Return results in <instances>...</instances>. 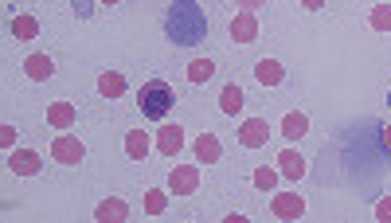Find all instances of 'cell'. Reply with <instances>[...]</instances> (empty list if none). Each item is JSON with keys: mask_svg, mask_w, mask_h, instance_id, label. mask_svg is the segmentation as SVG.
Here are the masks:
<instances>
[{"mask_svg": "<svg viewBox=\"0 0 391 223\" xmlns=\"http://www.w3.org/2000/svg\"><path fill=\"white\" fill-rule=\"evenodd\" d=\"M164 208H169V196H164L161 188H149V192H145V212H149V216H161Z\"/></svg>", "mask_w": 391, "mask_h": 223, "instance_id": "obj_22", "label": "cell"}, {"mask_svg": "<svg viewBox=\"0 0 391 223\" xmlns=\"http://www.w3.org/2000/svg\"><path fill=\"white\" fill-rule=\"evenodd\" d=\"M164 31L177 47H192L207 36V16L204 8L192 4V0H177V4L164 12Z\"/></svg>", "mask_w": 391, "mask_h": 223, "instance_id": "obj_1", "label": "cell"}, {"mask_svg": "<svg viewBox=\"0 0 391 223\" xmlns=\"http://www.w3.org/2000/svg\"><path fill=\"white\" fill-rule=\"evenodd\" d=\"M259 36V20H254V12H239L235 20H231V39H235V44H251V39Z\"/></svg>", "mask_w": 391, "mask_h": 223, "instance_id": "obj_7", "label": "cell"}, {"mask_svg": "<svg viewBox=\"0 0 391 223\" xmlns=\"http://www.w3.org/2000/svg\"><path fill=\"white\" fill-rule=\"evenodd\" d=\"M254 79H259L262 86H278V82L286 79V67L274 63V59H259V63H254Z\"/></svg>", "mask_w": 391, "mask_h": 223, "instance_id": "obj_11", "label": "cell"}, {"mask_svg": "<svg viewBox=\"0 0 391 223\" xmlns=\"http://www.w3.org/2000/svg\"><path fill=\"white\" fill-rule=\"evenodd\" d=\"M215 74V63L212 59H196V63H188V82H207Z\"/></svg>", "mask_w": 391, "mask_h": 223, "instance_id": "obj_21", "label": "cell"}, {"mask_svg": "<svg viewBox=\"0 0 391 223\" xmlns=\"http://www.w3.org/2000/svg\"><path fill=\"white\" fill-rule=\"evenodd\" d=\"M376 216L384 219V223H391V200H380L376 204Z\"/></svg>", "mask_w": 391, "mask_h": 223, "instance_id": "obj_26", "label": "cell"}, {"mask_svg": "<svg viewBox=\"0 0 391 223\" xmlns=\"http://www.w3.org/2000/svg\"><path fill=\"white\" fill-rule=\"evenodd\" d=\"M24 71H28V79L44 82L55 74V63H51V55H28V59H24Z\"/></svg>", "mask_w": 391, "mask_h": 223, "instance_id": "obj_12", "label": "cell"}, {"mask_svg": "<svg viewBox=\"0 0 391 223\" xmlns=\"http://www.w3.org/2000/svg\"><path fill=\"white\" fill-rule=\"evenodd\" d=\"M282 134L289 137V142H297V137H305L310 134V118H305V114H286V118H282Z\"/></svg>", "mask_w": 391, "mask_h": 223, "instance_id": "obj_17", "label": "cell"}, {"mask_svg": "<svg viewBox=\"0 0 391 223\" xmlns=\"http://www.w3.org/2000/svg\"><path fill=\"white\" fill-rule=\"evenodd\" d=\"M270 212L278 219H297L305 212V200L297 192H278V196H274V204H270Z\"/></svg>", "mask_w": 391, "mask_h": 223, "instance_id": "obj_6", "label": "cell"}, {"mask_svg": "<svg viewBox=\"0 0 391 223\" xmlns=\"http://www.w3.org/2000/svg\"><path fill=\"white\" fill-rule=\"evenodd\" d=\"M384 145L391 149V129H384Z\"/></svg>", "mask_w": 391, "mask_h": 223, "instance_id": "obj_29", "label": "cell"}, {"mask_svg": "<svg viewBox=\"0 0 391 223\" xmlns=\"http://www.w3.org/2000/svg\"><path fill=\"white\" fill-rule=\"evenodd\" d=\"M98 94H102V98H122V94H126V79H122L118 71L98 74Z\"/></svg>", "mask_w": 391, "mask_h": 223, "instance_id": "obj_16", "label": "cell"}, {"mask_svg": "<svg viewBox=\"0 0 391 223\" xmlns=\"http://www.w3.org/2000/svg\"><path fill=\"white\" fill-rule=\"evenodd\" d=\"M12 36H16V39H36V36H39L36 16H16V20H12Z\"/></svg>", "mask_w": 391, "mask_h": 223, "instance_id": "obj_20", "label": "cell"}, {"mask_svg": "<svg viewBox=\"0 0 391 223\" xmlns=\"http://www.w3.org/2000/svg\"><path fill=\"white\" fill-rule=\"evenodd\" d=\"M302 4H305V8H313V12H317V8H325L329 0H302Z\"/></svg>", "mask_w": 391, "mask_h": 223, "instance_id": "obj_27", "label": "cell"}, {"mask_svg": "<svg viewBox=\"0 0 391 223\" xmlns=\"http://www.w3.org/2000/svg\"><path fill=\"white\" fill-rule=\"evenodd\" d=\"M278 172H282V177H289V180H302V177H305V161H302V153L286 149V153L278 157Z\"/></svg>", "mask_w": 391, "mask_h": 223, "instance_id": "obj_14", "label": "cell"}, {"mask_svg": "<svg viewBox=\"0 0 391 223\" xmlns=\"http://www.w3.org/2000/svg\"><path fill=\"white\" fill-rule=\"evenodd\" d=\"M74 122H79V114H74V106H71V102H51V106H47V126H55V129H71Z\"/></svg>", "mask_w": 391, "mask_h": 223, "instance_id": "obj_9", "label": "cell"}, {"mask_svg": "<svg viewBox=\"0 0 391 223\" xmlns=\"http://www.w3.org/2000/svg\"><path fill=\"white\" fill-rule=\"evenodd\" d=\"M266 137H270V126H266L262 118H247V122H243V129H239V142H243L247 149L266 145Z\"/></svg>", "mask_w": 391, "mask_h": 223, "instance_id": "obj_8", "label": "cell"}, {"mask_svg": "<svg viewBox=\"0 0 391 223\" xmlns=\"http://www.w3.org/2000/svg\"><path fill=\"white\" fill-rule=\"evenodd\" d=\"M102 4H118V0H102Z\"/></svg>", "mask_w": 391, "mask_h": 223, "instance_id": "obj_30", "label": "cell"}, {"mask_svg": "<svg viewBox=\"0 0 391 223\" xmlns=\"http://www.w3.org/2000/svg\"><path fill=\"white\" fill-rule=\"evenodd\" d=\"M157 149H161L164 157H177L180 149H184V129H180V126H164L161 134H157Z\"/></svg>", "mask_w": 391, "mask_h": 223, "instance_id": "obj_10", "label": "cell"}, {"mask_svg": "<svg viewBox=\"0 0 391 223\" xmlns=\"http://www.w3.org/2000/svg\"><path fill=\"white\" fill-rule=\"evenodd\" d=\"M8 169H12L16 177H36V172L44 169V161H39L36 149H12V153H8Z\"/></svg>", "mask_w": 391, "mask_h": 223, "instance_id": "obj_5", "label": "cell"}, {"mask_svg": "<svg viewBox=\"0 0 391 223\" xmlns=\"http://www.w3.org/2000/svg\"><path fill=\"white\" fill-rule=\"evenodd\" d=\"M137 102H141V114H145V118L161 122L164 114L172 110V102H177V94H172V86H169V82H164V79H149L145 86H141Z\"/></svg>", "mask_w": 391, "mask_h": 223, "instance_id": "obj_2", "label": "cell"}, {"mask_svg": "<svg viewBox=\"0 0 391 223\" xmlns=\"http://www.w3.org/2000/svg\"><path fill=\"white\" fill-rule=\"evenodd\" d=\"M102 223H122L129 216V208H126V200H106V204H98V212H94Z\"/></svg>", "mask_w": 391, "mask_h": 223, "instance_id": "obj_18", "label": "cell"}, {"mask_svg": "<svg viewBox=\"0 0 391 223\" xmlns=\"http://www.w3.org/2000/svg\"><path fill=\"white\" fill-rule=\"evenodd\" d=\"M126 157L129 161H145L149 157V134L145 129H129L126 134Z\"/></svg>", "mask_w": 391, "mask_h": 223, "instance_id": "obj_15", "label": "cell"}, {"mask_svg": "<svg viewBox=\"0 0 391 223\" xmlns=\"http://www.w3.org/2000/svg\"><path fill=\"white\" fill-rule=\"evenodd\" d=\"M219 157H223L219 137H215V134H199V142H196V161L212 164V161H219Z\"/></svg>", "mask_w": 391, "mask_h": 223, "instance_id": "obj_13", "label": "cell"}, {"mask_svg": "<svg viewBox=\"0 0 391 223\" xmlns=\"http://www.w3.org/2000/svg\"><path fill=\"white\" fill-rule=\"evenodd\" d=\"M387 106H391V90H387Z\"/></svg>", "mask_w": 391, "mask_h": 223, "instance_id": "obj_31", "label": "cell"}, {"mask_svg": "<svg viewBox=\"0 0 391 223\" xmlns=\"http://www.w3.org/2000/svg\"><path fill=\"white\" fill-rule=\"evenodd\" d=\"M12 142H16V129H12V126H0V145L12 149Z\"/></svg>", "mask_w": 391, "mask_h": 223, "instance_id": "obj_25", "label": "cell"}, {"mask_svg": "<svg viewBox=\"0 0 391 223\" xmlns=\"http://www.w3.org/2000/svg\"><path fill=\"white\" fill-rule=\"evenodd\" d=\"M235 4H243L247 12H251V8H259V4H266V0H235Z\"/></svg>", "mask_w": 391, "mask_h": 223, "instance_id": "obj_28", "label": "cell"}, {"mask_svg": "<svg viewBox=\"0 0 391 223\" xmlns=\"http://www.w3.org/2000/svg\"><path fill=\"white\" fill-rule=\"evenodd\" d=\"M199 188V169L196 164H177V169L169 172V192L172 196H192Z\"/></svg>", "mask_w": 391, "mask_h": 223, "instance_id": "obj_3", "label": "cell"}, {"mask_svg": "<svg viewBox=\"0 0 391 223\" xmlns=\"http://www.w3.org/2000/svg\"><path fill=\"white\" fill-rule=\"evenodd\" d=\"M219 106H223V114H239V110H243V90H239L235 82H231V86H223Z\"/></svg>", "mask_w": 391, "mask_h": 223, "instance_id": "obj_19", "label": "cell"}, {"mask_svg": "<svg viewBox=\"0 0 391 223\" xmlns=\"http://www.w3.org/2000/svg\"><path fill=\"white\" fill-rule=\"evenodd\" d=\"M51 157H55L59 164H79L82 157H86V145H82L79 137L63 134V137H55V142H51Z\"/></svg>", "mask_w": 391, "mask_h": 223, "instance_id": "obj_4", "label": "cell"}, {"mask_svg": "<svg viewBox=\"0 0 391 223\" xmlns=\"http://www.w3.org/2000/svg\"><path fill=\"white\" fill-rule=\"evenodd\" d=\"M372 28H376V31H391V4H376V8H372Z\"/></svg>", "mask_w": 391, "mask_h": 223, "instance_id": "obj_23", "label": "cell"}, {"mask_svg": "<svg viewBox=\"0 0 391 223\" xmlns=\"http://www.w3.org/2000/svg\"><path fill=\"white\" fill-rule=\"evenodd\" d=\"M274 184H278V172H274V169H254V188H262V192H270Z\"/></svg>", "mask_w": 391, "mask_h": 223, "instance_id": "obj_24", "label": "cell"}]
</instances>
